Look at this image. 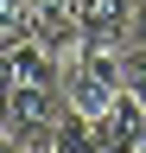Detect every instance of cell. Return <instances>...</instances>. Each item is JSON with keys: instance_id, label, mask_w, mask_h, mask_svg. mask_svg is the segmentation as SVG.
I'll use <instances>...</instances> for the list:
<instances>
[{"instance_id": "6da1fadb", "label": "cell", "mask_w": 146, "mask_h": 153, "mask_svg": "<svg viewBox=\"0 0 146 153\" xmlns=\"http://www.w3.org/2000/svg\"><path fill=\"white\" fill-rule=\"evenodd\" d=\"M114 96H121V45L83 38V45L64 57V102L83 108V115H102Z\"/></svg>"}, {"instance_id": "7a4b0ae2", "label": "cell", "mask_w": 146, "mask_h": 153, "mask_svg": "<svg viewBox=\"0 0 146 153\" xmlns=\"http://www.w3.org/2000/svg\"><path fill=\"white\" fill-rule=\"evenodd\" d=\"M95 121V134H102V153H134V147H146V102L140 96H114L102 115H89Z\"/></svg>"}, {"instance_id": "3957f363", "label": "cell", "mask_w": 146, "mask_h": 153, "mask_svg": "<svg viewBox=\"0 0 146 153\" xmlns=\"http://www.w3.org/2000/svg\"><path fill=\"white\" fill-rule=\"evenodd\" d=\"M76 19H83V38L127 45V38H134V19H140V0H83Z\"/></svg>"}, {"instance_id": "277c9868", "label": "cell", "mask_w": 146, "mask_h": 153, "mask_svg": "<svg viewBox=\"0 0 146 153\" xmlns=\"http://www.w3.org/2000/svg\"><path fill=\"white\" fill-rule=\"evenodd\" d=\"M51 153H102V134L83 108H64L57 128H51Z\"/></svg>"}, {"instance_id": "5b68a950", "label": "cell", "mask_w": 146, "mask_h": 153, "mask_svg": "<svg viewBox=\"0 0 146 153\" xmlns=\"http://www.w3.org/2000/svg\"><path fill=\"white\" fill-rule=\"evenodd\" d=\"M32 19H38V0H0V57L32 38Z\"/></svg>"}, {"instance_id": "8992f818", "label": "cell", "mask_w": 146, "mask_h": 153, "mask_svg": "<svg viewBox=\"0 0 146 153\" xmlns=\"http://www.w3.org/2000/svg\"><path fill=\"white\" fill-rule=\"evenodd\" d=\"M121 89L146 102V45H140V38H127V45H121Z\"/></svg>"}, {"instance_id": "52a82bcc", "label": "cell", "mask_w": 146, "mask_h": 153, "mask_svg": "<svg viewBox=\"0 0 146 153\" xmlns=\"http://www.w3.org/2000/svg\"><path fill=\"white\" fill-rule=\"evenodd\" d=\"M134 38H140V45H146V0H140V19H134Z\"/></svg>"}, {"instance_id": "ba28073f", "label": "cell", "mask_w": 146, "mask_h": 153, "mask_svg": "<svg viewBox=\"0 0 146 153\" xmlns=\"http://www.w3.org/2000/svg\"><path fill=\"white\" fill-rule=\"evenodd\" d=\"M38 7H83V0H38Z\"/></svg>"}, {"instance_id": "9c48e42d", "label": "cell", "mask_w": 146, "mask_h": 153, "mask_svg": "<svg viewBox=\"0 0 146 153\" xmlns=\"http://www.w3.org/2000/svg\"><path fill=\"white\" fill-rule=\"evenodd\" d=\"M134 153H146V147H134Z\"/></svg>"}]
</instances>
